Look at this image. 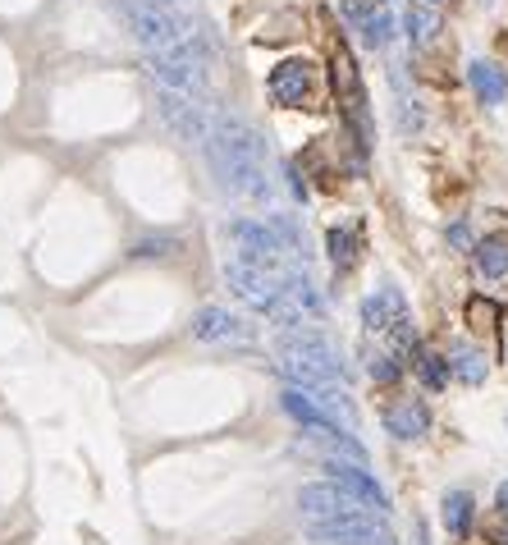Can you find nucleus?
<instances>
[{"instance_id":"nucleus-18","label":"nucleus","mask_w":508,"mask_h":545,"mask_svg":"<svg viewBox=\"0 0 508 545\" xmlns=\"http://www.w3.org/2000/svg\"><path fill=\"white\" fill-rule=\"evenodd\" d=\"M440 518H444V532L463 541V536L472 532V495H467V491H449V495H444V504H440Z\"/></svg>"},{"instance_id":"nucleus-14","label":"nucleus","mask_w":508,"mask_h":545,"mask_svg":"<svg viewBox=\"0 0 508 545\" xmlns=\"http://www.w3.org/2000/svg\"><path fill=\"white\" fill-rule=\"evenodd\" d=\"M467 83H472V92L486 106H499V101L508 97V78H504V69L499 65H490V60H472L467 65Z\"/></svg>"},{"instance_id":"nucleus-26","label":"nucleus","mask_w":508,"mask_h":545,"mask_svg":"<svg viewBox=\"0 0 508 545\" xmlns=\"http://www.w3.org/2000/svg\"><path fill=\"white\" fill-rule=\"evenodd\" d=\"M449 239H454L458 248H463V243H467V225H454V229H449Z\"/></svg>"},{"instance_id":"nucleus-16","label":"nucleus","mask_w":508,"mask_h":545,"mask_svg":"<svg viewBox=\"0 0 508 545\" xmlns=\"http://www.w3.org/2000/svg\"><path fill=\"white\" fill-rule=\"evenodd\" d=\"M472 262H476V271L486 275V280L508 275V234H490V239H481L472 248Z\"/></svg>"},{"instance_id":"nucleus-9","label":"nucleus","mask_w":508,"mask_h":545,"mask_svg":"<svg viewBox=\"0 0 508 545\" xmlns=\"http://www.w3.org/2000/svg\"><path fill=\"white\" fill-rule=\"evenodd\" d=\"M193 339L197 344H243V339H252V326L234 317L229 307H202L193 317Z\"/></svg>"},{"instance_id":"nucleus-20","label":"nucleus","mask_w":508,"mask_h":545,"mask_svg":"<svg viewBox=\"0 0 508 545\" xmlns=\"http://www.w3.org/2000/svg\"><path fill=\"white\" fill-rule=\"evenodd\" d=\"M417 376H422L426 390H444L454 371H449V358H440V353H426V349H422V353H417Z\"/></svg>"},{"instance_id":"nucleus-11","label":"nucleus","mask_w":508,"mask_h":545,"mask_svg":"<svg viewBox=\"0 0 508 545\" xmlns=\"http://www.w3.org/2000/svg\"><path fill=\"white\" fill-rule=\"evenodd\" d=\"M403 321H408V303H403V294L394 289V284L367 294V303H362V326H367L371 335H390V330L403 326Z\"/></svg>"},{"instance_id":"nucleus-22","label":"nucleus","mask_w":508,"mask_h":545,"mask_svg":"<svg viewBox=\"0 0 508 545\" xmlns=\"http://www.w3.org/2000/svg\"><path fill=\"white\" fill-rule=\"evenodd\" d=\"M174 248H179V239H170V234H156V239L133 243V257H170Z\"/></svg>"},{"instance_id":"nucleus-21","label":"nucleus","mask_w":508,"mask_h":545,"mask_svg":"<svg viewBox=\"0 0 508 545\" xmlns=\"http://www.w3.org/2000/svg\"><path fill=\"white\" fill-rule=\"evenodd\" d=\"M371 381L376 385H394L403 376V358H394V353H371Z\"/></svg>"},{"instance_id":"nucleus-27","label":"nucleus","mask_w":508,"mask_h":545,"mask_svg":"<svg viewBox=\"0 0 508 545\" xmlns=\"http://www.w3.org/2000/svg\"><path fill=\"white\" fill-rule=\"evenodd\" d=\"M426 5H440V0H426Z\"/></svg>"},{"instance_id":"nucleus-12","label":"nucleus","mask_w":508,"mask_h":545,"mask_svg":"<svg viewBox=\"0 0 508 545\" xmlns=\"http://www.w3.org/2000/svg\"><path fill=\"white\" fill-rule=\"evenodd\" d=\"M385 431H390L394 440H422L426 431H431V408H426L422 399H394V404L385 408Z\"/></svg>"},{"instance_id":"nucleus-17","label":"nucleus","mask_w":508,"mask_h":545,"mask_svg":"<svg viewBox=\"0 0 508 545\" xmlns=\"http://www.w3.org/2000/svg\"><path fill=\"white\" fill-rule=\"evenodd\" d=\"M449 371H454L463 385H481L486 381V353L458 339V344H449Z\"/></svg>"},{"instance_id":"nucleus-10","label":"nucleus","mask_w":508,"mask_h":545,"mask_svg":"<svg viewBox=\"0 0 508 545\" xmlns=\"http://www.w3.org/2000/svg\"><path fill=\"white\" fill-rule=\"evenodd\" d=\"M307 97H312V65L307 60H284V65H275L271 74V101L275 106H307Z\"/></svg>"},{"instance_id":"nucleus-25","label":"nucleus","mask_w":508,"mask_h":545,"mask_svg":"<svg viewBox=\"0 0 508 545\" xmlns=\"http://www.w3.org/2000/svg\"><path fill=\"white\" fill-rule=\"evenodd\" d=\"M495 504H499V513L508 518V481H499V491H495Z\"/></svg>"},{"instance_id":"nucleus-4","label":"nucleus","mask_w":508,"mask_h":545,"mask_svg":"<svg viewBox=\"0 0 508 545\" xmlns=\"http://www.w3.org/2000/svg\"><path fill=\"white\" fill-rule=\"evenodd\" d=\"M156 115L165 120V129L174 133V138H184V142H202L211 138V120H206V110L197 97H184V92H170L161 88L156 92Z\"/></svg>"},{"instance_id":"nucleus-2","label":"nucleus","mask_w":508,"mask_h":545,"mask_svg":"<svg viewBox=\"0 0 508 545\" xmlns=\"http://www.w3.org/2000/svg\"><path fill=\"white\" fill-rule=\"evenodd\" d=\"M280 371L293 385H303V390L307 385H325V381L344 385L348 381V358L330 335L293 326L289 335L280 339Z\"/></svg>"},{"instance_id":"nucleus-3","label":"nucleus","mask_w":508,"mask_h":545,"mask_svg":"<svg viewBox=\"0 0 508 545\" xmlns=\"http://www.w3.org/2000/svg\"><path fill=\"white\" fill-rule=\"evenodd\" d=\"M110 10L129 23V33L147 46V55H184L193 51V33L184 19H174L156 0H110Z\"/></svg>"},{"instance_id":"nucleus-13","label":"nucleus","mask_w":508,"mask_h":545,"mask_svg":"<svg viewBox=\"0 0 508 545\" xmlns=\"http://www.w3.org/2000/svg\"><path fill=\"white\" fill-rule=\"evenodd\" d=\"M339 10L353 19V28L362 33V42L367 46H390V37H394V19L385 10H376V5H362V0H339Z\"/></svg>"},{"instance_id":"nucleus-7","label":"nucleus","mask_w":508,"mask_h":545,"mask_svg":"<svg viewBox=\"0 0 508 545\" xmlns=\"http://www.w3.org/2000/svg\"><path fill=\"white\" fill-rule=\"evenodd\" d=\"M330 78H335V97H339V106L348 110L353 129L367 133V92H362V78H357V65H353V55H348V46H335V55H330Z\"/></svg>"},{"instance_id":"nucleus-5","label":"nucleus","mask_w":508,"mask_h":545,"mask_svg":"<svg viewBox=\"0 0 508 545\" xmlns=\"http://www.w3.org/2000/svg\"><path fill=\"white\" fill-rule=\"evenodd\" d=\"M303 532L312 545H394V536L376 527L371 513H353V518H335V523H307Z\"/></svg>"},{"instance_id":"nucleus-23","label":"nucleus","mask_w":508,"mask_h":545,"mask_svg":"<svg viewBox=\"0 0 508 545\" xmlns=\"http://www.w3.org/2000/svg\"><path fill=\"white\" fill-rule=\"evenodd\" d=\"M467 317H472V321H476V326L486 330V326H490V321H495V317H499V307H495V303H486V298H472V303H467Z\"/></svg>"},{"instance_id":"nucleus-1","label":"nucleus","mask_w":508,"mask_h":545,"mask_svg":"<svg viewBox=\"0 0 508 545\" xmlns=\"http://www.w3.org/2000/svg\"><path fill=\"white\" fill-rule=\"evenodd\" d=\"M206 161L216 170L220 188L234 197H252L266 202L271 197V179H266V142L238 115H216L211 120V138H206Z\"/></svg>"},{"instance_id":"nucleus-19","label":"nucleus","mask_w":508,"mask_h":545,"mask_svg":"<svg viewBox=\"0 0 508 545\" xmlns=\"http://www.w3.org/2000/svg\"><path fill=\"white\" fill-rule=\"evenodd\" d=\"M325 248H330V262H335V271H353L362 243H357V229L353 225H339V229H330V234H325Z\"/></svg>"},{"instance_id":"nucleus-24","label":"nucleus","mask_w":508,"mask_h":545,"mask_svg":"<svg viewBox=\"0 0 508 545\" xmlns=\"http://www.w3.org/2000/svg\"><path fill=\"white\" fill-rule=\"evenodd\" d=\"M289 188H293V197H303L307 202V179L298 175V165H289Z\"/></svg>"},{"instance_id":"nucleus-15","label":"nucleus","mask_w":508,"mask_h":545,"mask_svg":"<svg viewBox=\"0 0 508 545\" xmlns=\"http://www.w3.org/2000/svg\"><path fill=\"white\" fill-rule=\"evenodd\" d=\"M440 10L435 5H408V14H403V33H408L412 46H431L435 37H440Z\"/></svg>"},{"instance_id":"nucleus-8","label":"nucleus","mask_w":508,"mask_h":545,"mask_svg":"<svg viewBox=\"0 0 508 545\" xmlns=\"http://www.w3.org/2000/svg\"><path fill=\"white\" fill-rule=\"evenodd\" d=\"M298 509H303L307 523H335V518L362 513V504L339 491L335 481H316V486H303V491H298Z\"/></svg>"},{"instance_id":"nucleus-6","label":"nucleus","mask_w":508,"mask_h":545,"mask_svg":"<svg viewBox=\"0 0 508 545\" xmlns=\"http://www.w3.org/2000/svg\"><path fill=\"white\" fill-rule=\"evenodd\" d=\"M325 472H330V481H335L344 495H353L362 509H376V513H390V495L380 491V481L371 477L357 458H339V454H330L325 458Z\"/></svg>"},{"instance_id":"nucleus-28","label":"nucleus","mask_w":508,"mask_h":545,"mask_svg":"<svg viewBox=\"0 0 508 545\" xmlns=\"http://www.w3.org/2000/svg\"><path fill=\"white\" fill-rule=\"evenodd\" d=\"M165 5H174V0H165Z\"/></svg>"}]
</instances>
